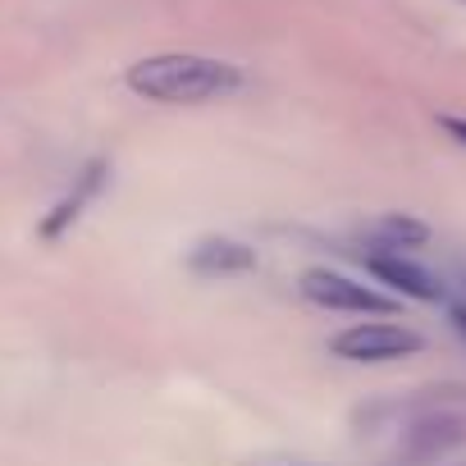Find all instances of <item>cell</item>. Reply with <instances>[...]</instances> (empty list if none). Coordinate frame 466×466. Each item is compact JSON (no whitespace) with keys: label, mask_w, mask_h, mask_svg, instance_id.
<instances>
[{"label":"cell","mask_w":466,"mask_h":466,"mask_svg":"<svg viewBox=\"0 0 466 466\" xmlns=\"http://www.w3.org/2000/svg\"><path fill=\"white\" fill-rule=\"evenodd\" d=\"M128 87L160 106H201V101H219L238 92L243 69L228 60L192 56V51H169V56L137 60L128 69Z\"/></svg>","instance_id":"6da1fadb"},{"label":"cell","mask_w":466,"mask_h":466,"mask_svg":"<svg viewBox=\"0 0 466 466\" xmlns=\"http://www.w3.org/2000/svg\"><path fill=\"white\" fill-rule=\"evenodd\" d=\"M452 325H457V334L466 339V302H457V307H452Z\"/></svg>","instance_id":"30bf717a"},{"label":"cell","mask_w":466,"mask_h":466,"mask_svg":"<svg viewBox=\"0 0 466 466\" xmlns=\"http://www.w3.org/2000/svg\"><path fill=\"white\" fill-rule=\"evenodd\" d=\"M370 238L384 252H407V248H425L430 243V224H420L411 215H380L370 224Z\"/></svg>","instance_id":"52a82bcc"},{"label":"cell","mask_w":466,"mask_h":466,"mask_svg":"<svg viewBox=\"0 0 466 466\" xmlns=\"http://www.w3.org/2000/svg\"><path fill=\"white\" fill-rule=\"evenodd\" d=\"M302 298L325 307V311H352V316H393L398 311L393 298H384V293H375V289H366V284H357L339 270H307Z\"/></svg>","instance_id":"3957f363"},{"label":"cell","mask_w":466,"mask_h":466,"mask_svg":"<svg viewBox=\"0 0 466 466\" xmlns=\"http://www.w3.org/2000/svg\"><path fill=\"white\" fill-rule=\"evenodd\" d=\"M101 174H106V165H92V169L78 178V187H74V192H69V197L56 206V215L42 224V233H46V238H60V233H65V228H69V224L83 215V206H87V201L96 197V187H101Z\"/></svg>","instance_id":"ba28073f"},{"label":"cell","mask_w":466,"mask_h":466,"mask_svg":"<svg viewBox=\"0 0 466 466\" xmlns=\"http://www.w3.org/2000/svg\"><path fill=\"white\" fill-rule=\"evenodd\" d=\"M366 270H370L375 279H384L389 289H398L402 298H416V302H439V298H443V284H439L425 266L407 261L402 252H370V257H366Z\"/></svg>","instance_id":"5b68a950"},{"label":"cell","mask_w":466,"mask_h":466,"mask_svg":"<svg viewBox=\"0 0 466 466\" xmlns=\"http://www.w3.org/2000/svg\"><path fill=\"white\" fill-rule=\"evenodd\" d=\"M466 443V416L461 411H425L407 425L402 434V448L411 461H430V457H443L448 448Z\"/></svg>","instance_id":"277c9868"},{"label":"cell","mask_w":466,"mask_h":466,"mask_svg":"<svg viewBox=\"0 0 466 466\" xmlns=\"http://www.w3.org/2000/svg\"><path fill=\"white\" fill-rule=\"evenodd\" d=\"M439 128H443L448 137H457V142L466 147V119H461V115H439Z\"/></svg>","instance_id":"9c48e42d"},{"label":"cell","mask_w":466,"mask_h":466,"mask_svg":"<svg viewBox=\"0 0 466 466\" xmlns=\"http://www.w3.org/2000/svg\"><path fill=\"white\" fill-rule=\"evenodd\" d=\"M187 266L197 275H243L257 266V252L248 243H233V238H201L187 257Z\"/></svg>","instance_id":"8992f818"},{"label":"cell","mask_w":466,"mask_h":466,"mask_svg":"<svg viewBox=\"0 0 466 466\" xmlns=\"http://www.w3.org/2000/svg\"><path fill=\"white\" fill-rule=\"evenodd\" d=\"M461 5H466V0H461Z\"/></svg>","instance_id":"8fae6325"},{"label":"cell","mask_w":466,"mask_h":466,"mask_svg":"<svg viewBox=\"0 0 466 466\" xmlns=\"http://www.w3.org/2000/svg\"><path fill=\"white\" fill-rule=\"evenodd\" d=\"M334 357L343 361H402L411 352H420V334L407 329V325H393V320H366V325H352L343 334H334L329 343Z\"/></svg>","instance_id":"7a4b0ae2"}]
</instances>
